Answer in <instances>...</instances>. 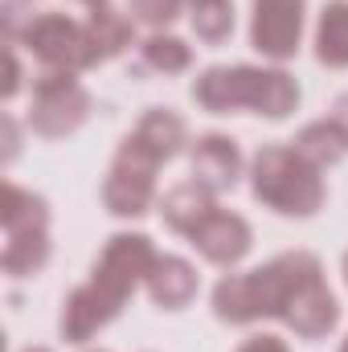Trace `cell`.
<instances>
[{
    "instance_id": "8fae6325",
    "label": "cell",
    "mask_w": 348,
    "mask_h": 352,
    "mask_svg": "<svg viewBox=\"0 0 348 352\" xmlns=\"http://www.w3.org/2000/svg\"><path fill=\"white\" fill-rule=\"evenodd\" d=\"M238 176H242V148L230 135L209 131L193 144V180H201L213 192H226L238 184Z\"/></svg>"
},
{
    "instance_id": "ba28073f",
    "label": "cell",
    "mask_w": 348,
    "mask_h": 352,
    "mask_svg": "<svg viewBox=\"0 0 348 352\" xmlns=\"http://www.w3.org/2000/svg\"><path fill=\"white\" fill-rule=\"evenodd\" d=\"M303 8H307V0H254L250 45L270 62L295 58L299 37H303Z\"/></svg>"
},
{
    "instance_id": "f1b7e54d",
    "label": "cell",
    "mask_w": 348,
    "mask_h": 352,
    "mask_svg": "<svg viewBox=\"0 0 348 352\" xmlns=\"http://www.w3.org/2000/svg\"><path fill=\"white\" fill-rule=\"evenodd\" d=\"M345 283H348V250H345Z\"/></svg>"
},
{
    "instance_id": "9a60e30c",
    "label": "cell",
    "mask_w": 348,
    "mask_h": 352,
    "mask_svg": "<svg viewBox=\"0 0 348 352\" xmlns=\"http://www.w3.org/2000/svg\"><path fill=\"white\" fill-rule=\"evenodd\" d=\"M160 164L164 160H173L176 152L188 144V127H184V119L168 111V107H152V111H144V119H140V127L131 131Z\"/></svg>"
},
{
    "instance_id": "603a6c76",
    "label": "cell",
    "mask_w": 348,
    "mask_h": 352,
    "mask_svg": "<svg viewBox=\"0 0 348 352\" xmlns=\"http://www.w3.org/2000/svg\"><path fill=\"white\" fill-rule=\"evenodd\" d=\"M180 4H184V0H127V8L135 12V21L152 25L156 33H160L164 25H173L176 12H180Z\"/></svg>"
},
{
    "instance_id": "2e32d148",
    "label": "cell",
    "mask_w": 348,
    "mask_h": 352,
    "mask_svg": "<svg viewBox=\"0 0 348 352\" xmlns=\"http://www.w3.org/2000/svg\"><path fill=\"white\" fill-rule=\"evenodd\" d=\"M0 226L4 234H29V230H50V205L45 197L4 180L0 188Z\"/></svg>"
},
{
    "instance_id": "484cf974",
    "label": "cell",
    "mask_w": 348,
    "mask_h": 352,
    "mask_svg": "<svg viewBox=\"0 0 348 352\" xmlns=\"http://www.w3.org/2000/svg\"><path fill=\"white\" fill-rule=\"evenodd\" d=\"M17 156V123H12V115H4V160H12Z\"/></svg>"
},
{
    "instance_id": "7402d4cb",
    "label": "cell",
    "mask_w": 348,
    "mask_h": 352,
    "mask_svg": "<svg viewBox=\"0 0 348 352\" xmlns=\"http://www.w3.org/2000/svg\"><path fill=\"white\" fill-rule=\"evenodd\" d=\"M188 4V21H193V33L209 45L226 41L234 33V4L230 0H184Z\"/></svg>"
},
{
    "instance_id": "4fadbf2b",
    "label": "cell",
    "mask_w": 348,
    "mask_h": 352,
    "mask_svg": "<svg viewBox=\"0 0 348 352\" xmlns=\"http://www.w3.org/2000/svg\"><path fill=\"white\" fill-rule=\"evenodd\" d=\"M213 209H217V192L205 188L201 180H180V184H173V188L164 192V201H160L164 226H168L173 234H184V238H188Z\"/></svg>"
},
{
    "instance_id": "8992f818",
    "label": "cell",
    "mask_w": 348,
    "mask_h": 352,
    "mask_svg": "<svg viewBox=\"0 0 348 352\" xmlns=\"http://www.w3.org/2000/svg\"><path fill=\"white\" fill-rule=\"evenodd\" d=\"M90 115V94L70 70H41L33 78V102H29V127L45 140L74 135Z\"/></svg>"
},
{
    "instance_id": "f546056e",
    "label": "cell",
    "mask_w": 348,
    "mask_h": 352,
    "mask_svg": "<svg viewBox=\"0 0 348 352\" xmlns=\"http://www.w3.org/2000/svg\"><path fill=\"white\" fill-rule=\"evenodd\" d=\"M340 352H348V336H345V344H340Z\"/></svg>"
},
{
    "instance_id": "d6986e66",
    "label": "cell",
    "mask_w": 348,
    "mask_h": 352,
    "mask_svg": "<svg viewBox=\"0 0 348 352\" xmlns=\"http://www.w3.org/2000/svg\"><path fill=\"white\" fill-rule=\"evenodd\" d=\"M87 29H90V37H94V45H98L102 58H119V54L135 41V25H131V16H123L111 0L90 4Z\"/></svg>"
},
{
    "instance_id": "ac0fdd59",
    "label": "cell",
    "mask_w": 348,
    "mask_h": 352,
    "mask_svg": "<svg viewBox=\"0 0 348 352\" xmlns=\"http://www.w3.org/2000/svg\"><path fill=\"white\" fill-rule=\"evenodd\" d=\"M316 58L332 70L348 66V0H328L316 25Z\"/></svg>"
},
{
    "instance_id": "e0dca14e",
    "label": "cell",
    "mask_w": 348,
    "mask_h": 352,
    "mask_svg": "<svg viewBox=\"0 0 348 352\" xmlns=\"http://www.w3.org/2000/svg\"><path fill=\"white\" fill-rule=\"evenodd\" d=\"M303 160H312L316 168H328V164H340L348 156V131L328 115V119H316V123H307L299 135H295V144H291Z\"/></svg>"
},
{
    "instance_id": "83f0119b",
    "label": "cell",
    "mask_w": 348,
    "mask_h": 352,
    "mask_svg": "<svg viewBox=\"0 0 348 352\" xmlns=\"http://www.w3.org/2000/svg\"><path fill=\"white\" fill-rule=\"evenodd\" d=\"M21 352H50V349H41V344H33V349H21Z\"/></svg>"
},
{
    "instance_id": "4dcf8cb0",
    "label": "cell",
    "mask_w": 348,
    "mask_h": 352,
    "mask_svg": "<svg viewBox=\"0 0 348 352\" xmlns=\"http://www.w3.org/2000/svg\"><path fill=\"white\" fill-rule=\"evenodd\" d=\"M83 4H98V0H83Z\"/></svg>"
},
{
    "instance_id": "7a4b0ae2",
    "label": "cell",
    "mask_w": 348,
    "mask_h": 352,
    "mask_svg": "<svg viewBox=\"0 0 348 352\" xmlns=\"http://www.w3.org/2000/svg\"><path fill=\"white\" fill-rule=\"evenodd\" d=\"M193 98L209 115L250 107L254 115L283 119L299 107V82L279 66H209L193 82Z\"/></svg>"
},
{
    "instance_id": "52a82bcc",
    "label": "cell",
    "mask_w": 348,
    "mask_h": 352,
    "mask_svg": "<svg viewBox=\"0 0 348 352\" xmlns=\"http://www.w3.org/2000/svg\"><path fill=\"white\" fill-rule=\"evenodd\" d=\"M156 258L160 254H156V246H152L148 234H115L102 246V254H98V263L90 270V278H98L102 287H111L115 295L127 299L135 291V283H148Z\"/></svg>"
},
{
    "instance_id": "30bf717a",
    "label": "cell",
    "mask_w": 348,
    "mask_h": 352,
    "mask_svg": "<svg viewBox=\"0 0 348 352\" xmlns=\"http://www.w3.org/2000/svg\"><path fill=\"white\" fill-rule=\"evenodd\" d=\"M188 242L201 250V258H209V263H217V266H234V263L246 258L254 234H250V221H246L242 213L213 209V213L188 234Z\"/></svg>"
},
{
    "instance_id": "9c48e42d",
    "label": "cell",
    "mask_w": 348,
    "mask_h": 352,
    "mask_svg": "<svg viewBox=\"0 0 348 352\" xmlns=\"http://www.w3.org/2000/svg\"><path fill=\"white\" fill-rule=\"evenodd\" d=\"M123 295H115L111 287H102L98 278H90L83 287L70 291L66 307H62V336L70 344H87L94 332H102L119 311H123Z\"/></svg>"
},
{
    "instance_id": "cb8c5ba5",
    "label": "cell",
    "mask_w": 348,
    "mask_h": 352,
    "mask_svg": "<svg viewBox=\"0 0 348 352\" xmlns=\"http://www.w3.org/2000/svg\"><path fill=\"white\" fill-rule=\"evenodd\" d=\"M17 90H21V58H17V50L8 45V50H4V87H0V98L12 102Z\"/></svg>"
},
{
    "instance_id": "ffe728a7",
    "label": "cell",
    "mask_w": 348,
    "mask_h": 352,
    "mask_svg": "<svg viewBox=\"0 0 348 352\" xmlns=\"http://www.w3.org/2000/svg\"><path fill=\"white\" fill-rule=\"evenodd\" d=\"M45 263H50V230L4 234V254H0L4 274H12V278H25V274H37Z\"/></svg>"
},
{
    "instance_id": "277c9868",
    "label": "cell",
    "mask_w": 348,
    "mask_h": 352,
    "mask_svg": "<svg viewBox=\"0 0 348 352\" xmlns=\"http://www.w3.org/2000/svg\"><path fill=\"white\" fill-rule=\"evenodd\" d=\"M21 45L37 62H45V70H70V74H78V70H87L94 62H102L90 29L83 21L66 16V12H37L29 21V29H25Z\"/></svg>"
},
{
    "instance_id": "d4e9b609",
    "label": "cell",
    "mask_w": 348,
    "mask_h": 352,
    "mask_svg": "<svg viewBox=\"0 0 348 352\" xmlns=\"http://www.w3.org/2000/svg\"><path fill=\"white\" fill-rule=\"evenodd\" d=\"M238 352H291V349H287V340H279V336H266V332H262V336H250Z\"/></svg>"
},
{
    "instance_id": "44dd1931",
    "label": "cell",
    "mask_w": 348,
    "mask_h": 352,
    "mask_svg": "<svg viewBox=\"0 0 348 352\" xmlns=\"http://www.w3.org/2000/svg\"><path fill=\"white\" fill-rule=\"evenodd\" d=\"M140 66L156 70V74H180V70L193 66V50L180 37H173V33H152L140 45Z\"/></svg>"
},
{
    "instance_id": "5bb4252c",
    "label": "cell",
    "mask_w": 348,
    "mask_h": 352,
    "mask_svg": "<svg viewBox=\"0 0 348 352\" xmlns=\"http://www.w3.org/2000/svg\"><path fill=\"white\" fill-rule=\"evenodd\" d=\"M148 295L164 311L188 307L193 295H197V270H193V263H184L176 254H160L156 266H152V274H148Z\"/></svg>"
},
{
    "instance_id": "4316f807",
    "label": "cell",
    "mask_w": 348,
    "mask_h": 352,
    "mask_svg": "<svg viewBox=\"0 0 348 352\" xmlns=\"http://www.w3.org/2000/svg\"><path fill=\"white\" fill-rule=\"evenodd\" d=\"M332 119H336V123L348 131V94H340V98H336V107H332Z\"/></svg>"
},
{
    "instance_id": "6da1fadb",
    "label": "cell",
    "mask_w": 348,
    "mask_h": 352,
    "mask_svg": "<svg viewBox=\"0 0 348 352\" xmlns=\"http://www.w3.org/2000/svg\"><path fill=\"white\" fill-rule=\"evenodd\" d=\"M324 266L316 254L307 250H291V254H279L259 270H246V274H226L217 287H213V311L217 320L226 324H254V320H283L295 303V295L320 278Z\"/></svg>"
},
{
    "instance_id": "5b68a950",
    "label": "cell",
    "mask_w": 348,
    "mask_h": 352,
    "mask_svg": "<svg viewBox=\"0 0 348 352\" xmlns=\"http://www.w3.org/2000/svg\"><path fill=\"white\" fill-rule=\"evenodd\" d=\"M156 168L160 160L135 140L127 135L107 168L102 180V205L115 213V217H144L156 201Z\"/></svg>"
},
{
    "instance_id": "7c38bea8",
    "label": "cell",
    "mask_w": 348,
    "mask_h": 352,
    "mask_svg": "<svg viewBox=\"0 0 348 352\" xmlns=\"http://www.w3.org/2000/svg\"><path fill=\"white\" fill-rule=\"evenodd\" d=\"M283 324L295 328V336H303V340H320V336H328V332L340 324V303H336V295L328 291L324 274L312 278V283L295 295V303H291V311L283 316Z\"/></svg>"
},
{
    "instance_id": "3957f363",
    "label": "cell",
    "mask_w": 348,
    "mask_h": 352,
    "mask_svg": "<svg viewBox=\"0 0 348 352\" xmlns=\"http://www.w3.org/2000/svg\"><path fill=\"white\" fill-rule=\"evenodd\" d=\"M324 168L303 160L287 144H266L250 160V184L262 205L283 217H312L324 205Z\"/></svg>"
}]
</instances>
